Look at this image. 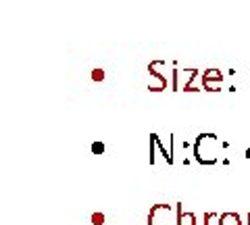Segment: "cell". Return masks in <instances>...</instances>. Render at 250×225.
I'll return each mask as SVG.
<instances>
[{"mask_svg": "<svg viewBox=\"0 0 250 225\" xmlns=\"http://www.w3.org/2000/svg\"><path fill=\"white\" fill-rule=\"evenodd\" d=\"M248 225H250V215H248Z\"/></svg>", "mask_w": 250, "mask_h": 225, "instance_id": "30bf717a", "label": "cell"}, {"mask_svg": "<svg viewBox=\"0 0 250 225\" xmlns=\"http://www.w3.org/2000/svg\"><path fill=\"white\" fill-rule=\"evenodd\" d=\"M246 159H250V146H248V148H246Z\"/></svg>", "mask_w": 250, "mask_h": 225, "instance_id": "9c48e42d", "label": "cell"}, {"mask_svg": "<svg viewBox=\"0 0 250 225\" xmlns=\"http://www.w3.org/2000/svg\"><path fill=\"white\" fill-rule=\"evenodd\" d=\"M175 211H177V225H198L196 215L194 213H184L182 205H177Z\"/></svg>", "mask_w": 250, "mask_h": 225, "instance_id": "3957f363", "label": "cell"}, {"mask_svg": "<svg viewBox=\"0 0 250 225\" xmlns=\"http://www.w3.org/2000/svg\"><path fill=\"white\" fill-rule=\"evenodd\" d=\"M92 150H94V152H103V150H104V146L96 142V144H92Z\"/></svg>", "mask_w": 250, "mask_h": 225, "instance_id": "ba28073f", "label": "cell"}, {"mask_svg": "<svg viewBox=\"0 0 250 225\" xmlns=\"http://www.w3.org/2000/svg\"><path fill=\"white\" fill-rule=\"evenodd\" d=\"M92 221H94V223H96V225H103V223H104V217L96 213V215H92Z\"/></svg>", "mask_w": 250, "mask_h": 225, "instance_id": "52a82bcc", "label": "cell"}, {"mask_svg": "<svg viewBox=\"0 0 250 225\" xmlns=\"http://www.w3.org/2000/svg\"><path fill=\"white\" fill-rule=\"evenodd\" d=\"M194 159L200 165H215L219 159V140L215 134H200L194 142Z\"/></svg>", "mask_w": 250, "mask_h": 225, "instance_id": "6da1fadb", "label": "cell"}, {"mask_svg": "<svg viewBox=\"0 0 250 225\" xmlns=\"http://www.w3.org/2000/svg\"><path fill=\"white\" fill-rule=\"evenodd\" d=\"M205 225H219L217 213H207V215H205Z\"/></svg>", "mask_w": 250, "mask_h": 225, "instance_id": "8992f818", "label": "cell"}, {"mask_svg": "<svg viewBox=\"0 0 250 225\" xmlns=\"http://www.w3.org/2000/svg\"><path fill=\"white\" fill-rule=\"evenodd\" d=\"M148 225H177V211L171 205H154L148 213Z\"/></svg>", "mask_w": 250, "mask_h": 225, "instance_id": "7a4b0ae2", "label": "cell"}, {"mask_svg": "<svg viewBox=\"0 0 250 225\" xmlns=\"http://www.w3.org/2000/svg\"><path fill=\"white\" fill-rule=\"evenodd\" d=\"M219 225H242L238 213H223L219 215Z\"/></svg>", "mask_w": 250, "mask_h": 225, "instance_id": "277c9868", "label": "cell"}, {"mask_svg": "<svg viewBox=\"0 0 250 225\" xmlns=\"http://www.w3.org/2000/svg\"><path fill=\"white\" fill-rule=\"evenodd\" d=\"M210 80H215V82L219 83V82L223 80V75L219 73V71H215V69H208V71H207L205 75H202V83H208Z\"/></svg>", "mask_w": 250, "mask_h": 225, "instance_id": "5b68a950", "label": "cell"}]
</instances>
